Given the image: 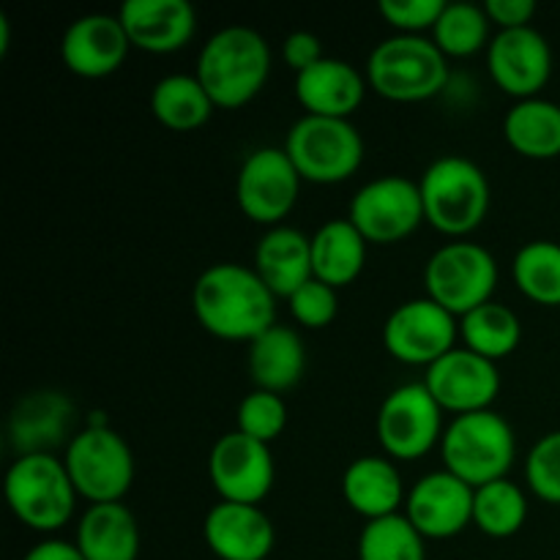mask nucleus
Segmentation results:
<instances>
[{
    "instance_id": "nucleus-1",
    "label": "nucleus",
    "mask_w": 560,
    "mask_h": 560,
    "mask_svg": "<svg viewBox=\"0 0 560 560\" xmlns=\"http://www.w3.org/2000/svg\"><path fill=\"white\" fill-rule=\"evenodd\" d=\"M197 323L224 342H255L277 326V295L255 268L217 262L197 277L191 290Z\"/></svg>"
},
{
    "instance_id": "nucleus-2",
    "label": "nucleus",
    "mask_w": 560,
    "mask_h": 560,
    "mask_svg": "<svg viewBox=\"0 0 560 560\" xmlns=\"http://www.w3.org/2000/svg\"><path fill=\"white\" fill-rule=\"evenodd\" d=\"M195 74L217 109H241L266 88L271 47L255 27H222L202 44Z\"/></svg>"
},
{
    "instance_id": "nucleus-3",
    "label": "nucleus",
    "mask_w": 560,
    "mask_h": 560,
    "mask_svg": "<svg viewBox=\"0 0 560 560\" xmlns=\"http://www.w3.org/2000/svg\"><path fill=\"white\" fill-rule=\"evenodd\" d=\"M424 222L448 238H459L481 228L490 211V180L485 170L465 156H441L419 180Z\"/></svg>"
},
{
    "instance_id": "nucleus-4",
    "label": "nucleus",
    "mask_w": 560,
    "mask_h": 560,
    "mask_svg": "<svg viewBox=\"0 0 560 560\" xmlns=\"http://www.w3.org/2000/svg\"><path fill=\"white\" fill-rule=\"evenodd\" d=\"M443 468L474 490L506 479L517 459L512 424L495 410L457 416L441 441Z\"/></svg>"
},
{
    "instance_id": "nucleus-5",
    "label": "nucleus",
    "mask_w": 560,
    "mask_h": 560,
    "mask_svg": "<svg viewBox=\"0 0 560 560\" xmlns=\"http://www.w3.org/2000/svg\"><path fill=\"white\" fill-rule=\"evenodd\" d=\"M366 82L388 102H427L448 85L446 55L432 38L397 33L383 38L366 58Z\"/></svg>"
},
{
    "instance_id": "nucleus-6",
    "label": "nucleus",
    "mask_w": 560,
    "mask_h": 560,
    "mask_svg": "<svg viewBox=\"0 0 560 560\" xmlns=\"http://www.w3.org/2000/svg\"><path fill=\"white\" fill-rule=\"evenodd\" d=\"M5 501L22 525L38 534L63 528L77 509V490L63 459L55 454H22L5 470Z\"/></svg>"
},
{
    "instance_id": "nucleus-7",
    "label": "nucleus",
    "mask_w": 560,
    "mask_h": 560,
    "mask_svg": "<svg viewBox=\"0 0 560 560\" xmlns=\"http://www.w3.org/2000/svg\"><path fill=\"white\" fill-rule=\"evenodd\" d=\"M284 153L306 184H342L364 162L361 131L348 118L306 115L295 120L284 140Z\"/></svg>"
},
{
    "instance_id": "nucleus-8",
    "label": "nucleus",
    "mask_w": 560,
    "mask_h": 560,
    "mask_svg": "<svg viewBox=\"0 0 560 560\" xmlns=\"http://www.w3.org/2000/svg\"><path fill=\"white\" fill-rule=\"evenodd\" d=\"M66 470L77 495L96 503H124L135 485V454L107 424H91L66 446Z\"/></svg>"
},
{
    "instance_id": "nucleus-9",
    "label": "nucleus",
    "mask_w": 560,
    "mask_h": 560,
    "mask_svg": "<svg viewBox=\"0 0 560 560\" xmlns=\"http://www.w3.org/2000/svg\"><path fill=\"white\" fill-rule=\"evenodd\" d=\"M498 284V262L490 249L474 241H452L432 252L424 266L427 299L454 317H465L476 306L492 301Z\"/></svg>"
},
{
    "instance_id": "nucleus-10",
    "label": "nucleus",
    "mask_w": 560,
    "mask_h": 560,
    "mask_svg": "<svg viewBox=\"0 0 560 560\" xmlns=\"http://www.w3.org/2000/svg\"><path fill=\"white\" fill-rule=\"evenodd\" d=\"M377 441L388 459L427 457L443 441V410L432 399L424 383H405L397 386L377 410Z\"/></svg>"
},
{
    "instance_id": "nucleus-11",
    "label": "nucleus",
    "mask_w": 560,
    "mask_h": 560,
    "mask_svg": "<svg viewBox=\"0 0 560 560\" xmlns=\"http://www.w3.org/2000/svg\"><path fill=\"white\" fill-rule=\"evenodd\" d=\"M348 219L366 244H399L424 224L419 184L405 175H381L355 191Z\"/></svg>"
},
{
    "instance_id": "nucleus-12",
    "label": "nucleus",
    "mask_w": 560,
    "mask_h": 560,
    "mask_svg": "<svg viewBox=\"0 0 560 560\" xmlns=\"http://www.w3.org/2000/svg\"><path fill=\"white\" fill-rule=\"evenodd\" d=\"M459 317L432 299H410L383 323V348L410 366H432L457 348Z\"/></svg>"
},
{
    "instance_id": "nucleus-13",
    "label": "nucleus",
    "mask_w": 560,
    "mask_h": 560,
    "mask_svg": "<svg viewBox=\"0 0 560 560\" xmlns=\"http://www.w3.org/2000/svg\"><path fill=\"white\" fill-rule=\"evenodd\" d=\"M301 175L284 148H257L244 159L235 178V200L238 208L262 228H279L282 219L293 211L301 191Z\"/></svg>"
},
{
    "instance_id": "nucleus-14",
    "label": "nucleus",
    "mask_w": 560,
    "mask_h": 560,
    "mask_svg": "<svg viewBox=\"0 0 560 560\" xmlns=\"http://www.w3.org/2000/svg\"><path fill=\"white\" fill-rule=\"evenodd\" d=\"M208 479L222 501L260 506L277 479L271 448L238 430L228 432L208 454Z\"/></svg>"
},
{
    "instance_id": "nucleus-15",
    "label": "nucleus",
    "mask_w": 560,
    "mask_h": 560,
    "mask_svg": "<svg viewBox=\"0 0 560 560\" xmlns=\"http://www.w3.org/2000/svg\"><path fill=\"white\" fill-rule=\"evenodd\" d=\"M432 394L443 413L468 416L479 410H492L501 394V372L495 361H487L468 348H454L432 366L421 381Z\"/></svg>"
},
{
    "instance_id": "nucleus-16",
    "label": "nucleus",
    "mask_w": 560,
    "mask_h": 560,
    "mask_svg": "<svg viewBox=\"0 0 560 560\" xmlns=\"http://www.w3.org/2000/svg\"><path fill=\"white\" fill-rule=\"evenodd\" d=\"M487 69L492 82L517 102L536 98L552 77L550 42L536 27L501 31L487 47Z\"/></svg>"
},
{
    "instance_id": "nucleus-17",
    "label": "nucleus",
    "mask_w": 560,
    "mask_h": 560,
    "mask_svg": "<svg viewBox=\"0 0 560 560\" xmlns=\"http://www.w3.org/2000/svg\"><path fill=\"white\" fill-rule=\"evenodd\" d=\"M476 490L446 468L421 476L405 498V517L424 539H452L474 523Z\"/></svg>"
},
{
    "instance_id": "nucleus-18",
    "label": "nucleus",
    "mask_w": 560,
    "mask_h": 560,
    "mask_svg": "<svg viewBox=\"0 0 560 560\" xmlns=\"http://www.w3.org/2000/svg\"><path fill=\"white\" fill-rule=\"evenodd\" d=\"M131 42L118 14L77 16L60 38V60L66 69L85 80L115 74L129 55Z\"/></svg>"
},
{
    "instance_id": "nucleus-19",
    "label": "nucleus",
    "mask_w": 560,
    "mask_h": 560,
    "mask_svg": "<svg viewBox=\"0 0 560 560\" xmlns=\"http://www.w3.org/2000/svg\"><path fill=\"white\" fill-rule=\"evenodd\" d=\"M118 20L131 47L151 55L178 52L197 31V11L189 0H126Z\"/></svg>"
},
{
    "instance_id": "nucleus-20",
    "label": "nucleus",
    "mask_w": 560,
    "mask_h": 560,
    "mask_svg": "<svg viewBox=\"0 0 560 560\" xmlns=\"http://www.w3.org/2000/svg\"><path fill=\"white\" fill-rule=\"evenodd\" d=\"M208 550L219 560H266L271 556L277 530L260 506L219 501L202 523Z\"/></svg>"
},
{
    "instance_id": "nucleus-21",
    "label": "nucleus",
    "mask_w": 560,
    "mask_h": 560,
    "mask_svg": "<svg viewBox=\"0 0 560 560\" xmlns=\"http://www.w3.org/2000/svg\"><path fill=\"white\" fill-rule=\"evenodd\" d=\"M366 85V77H361L348 60L323 58L320 63L295 74V98L306 115L350 120L364 102Z\"/></svg>"
},
{
    "instance_id": "nucleus-22",
    "label": "nucleus",
    "mask_w": 560,
    "mask_h": 560,
    "mask_svg": "<svg viewBox=\"0 0 560 560\" xmlns=\"http://www.w3.org/2000/svg\"><path fill=\"white\" fill-rule=\"evenodd\" d=\"M252 268L277 299H290L295 290L315 279L312 235H304L288 224L266 230L255 246V266Z\"/></svg>"
},
{
    "instance_id": "nucleus-23",
    "label": "nucleus",
    "mask_w": 560,
    "mask_h": 560,
    "mask_svg": "<svg viewBox=\"0 0 560 560\" xmlns=\"http://www.w3.org/2000/svg\"><path fill=\"white\" fill-rule=\"evenodd\" d=\"M342 498L355 514L372 523V520L399 514L405 503L402 476L397 465L388 457H359L348 465L342 476Z\"/></svg>"
},
{
    "instance_id": "nucleus-24",
    "label": "nucleus",
    "mask_w": 560,
    "mask_h": 560,
    "mask_svg": "<svg viewBox=\"0 0 560 560\" xmlns=\"http://www.w3.org/2000/svg\"><path fill=\"white\" fill-rule=\"evenodd\" d=\"M74 545L85 560H137L140 525L124 503H96L77 523Z\"/></svg>"
},
{
    "instance_id": "nucleus-25",
    "label": "nucleus",
    "mask_w": 560,
    "mask_h": 560,
    "mask_svg": "<svg viewBox=\"0 0 560 560\" xmlns=\"http://www.w3.org/2000/svg\"><path fill=\"white\" fill-rule=\"evenodd\" d=\"M249 375L257 388L284 394L301 383L306 372L304 339L295 328L277 323L266 334L249 342Z\"/></svg>"
},
{
    "instance_id": "nucleus-26",
    "label": "nucleus",
    "mask_w": 560,
    "mask_h": 560,
    "mask_svg": "<svg viewBox=\"0 0 560 560\" xmlns=\"http://www.w3.org/2000/svg\"><path fill=\"white\" fill-rule=\"evenodd\" d=\"M71 408L69 399L58 392H36L20 399L11 413V443L22 454H52V448L69 432Z\"/></svg>"
},
{
    "instance_id": "nucleus-27",
    "label": "nucleus",
    "mask_w": 560,
    "mask_h": 560,
    "mask_svg": "<svg viewBox=\"0 0 560 560\" xmlns=\"http://www.w3.org/2000/svg\"><path fill=\"white\" fill-rule=\"evenodd\" d=\"M366 238L355 224L345 219H328L312 235V271L315 279L339 290L361 277L366 262Z\"/></svg>"
},
{
    "instance_id": "nucleus-28",
    "label": "nucleus",
    "mask_w": 560,
    "mask_h": 560,
    "mask_svg": "<svg viewBox=\"0 0 560 560\" xmlns=\"http://www.w3.org/2000/svg\"><path fill=\"white\" fill-rule=\"evenodd\" d=\"M509 148L525 159L560 156V104L547 98H523L503 118Z\"/></svg>"
},
{
    "instance_id": "nucleus-29",
    "label": "nucleus",
    "mask_w": 560,
    "mask_h": 560,
    "mask_svg": "<svg viewBox=\"0 0 560 560\" xmlns=\"http://www.w3.org/2000/svg\"><path fill=\"white\" fill-rule=\"evenodd\" d=\"M217 104L197 74H167L153 85L151 113L164 129L195 131L208 124Z\"/></svg>"
},
{
    "instance_id": "nucleus-30",
    "label": "nucleus",
    "mask_w": 560,
    "mask_h": 560,
    "mask_svg": "<svg viewBox=\"0 0 560 560\" xmlns=\"http://www.w3.org/2000/svg\"><path fill=\"white\" fill-rule=\"evenodd\" d=\"M459 339H463V348L498 364L520 348L523 326L509 306L487 301V304L476 306L474 312L459 317Z\"/></svg>"
},
{
    "instance_id": "nucleus-31",
    "label": "nucleus",
    "mask_w": 560,
    "mask_h": 560,
    "mask_svg": "<svg viewBox=\"0 0 560 560\" xmlns=\"http://www.w3.org/2000/svg\"><path fill=\"white\" fill-rule=\"evenodd\" d=\"M512 279L520 293L541 306H560V244L530 241L514 255Z\"/></svg>"
},
{
    "instance_id": "nucleus-32",
    "label": "nucleus",
    "mask_w": 560,
    "mask_h": 560,
    "mask_svg": "<svg viewBox=\"0 0 560 560\" xmlns=\"http://www.w3.org/2000/svg\"><path fill=\"white\" fill-rule=\"evenodd\" d=\"M528 520V498L523 487L501 479L476 490L474 525L490 539H509L520 534Z\"/></svg>"
},
{
    "instance_id": "nucleus-33",
    "label": "nucleus",
    "mask_w": 560,
    "mask_h": 560,
    "mask_svg": "<svg viewBox=\"0 0 560 560\" xmlns=\"http://www.w3.org/2000/svg\"><path fill=\"white\" fill-rule=\"evenodd\" d=\"M490 25L485 5L446 3L441 20L432 27V42L446 58H470L490 47Z\"/></svg>"
},
{
    "instance_id": "nucleus-34",
    "label": "nucleus",
    "mask_w": 560,
    "mask_h": 560,
    "mask_svg": "<svg viewBox=\"0 0 560 560\" xmlns=\"http://www.w3.org/2000/svg\"><path fill=\"white\" fill-rule=\"evenodd\" d=\"M359 560H427L424 536L405 514L372 520L359 536Z\"/></svg>"
},
{
    "instance_id": "nucleus-35",
    "label": "nucleus",
    "mask_w": 560,
    "mask_h": 560,
    "mask_svg": "<svg viewBox=\"0 0 560 560\" xmlns=\"http://www.w3.org/2000/svg\"><path fill=\"white\" fill-rule=\"evenodd\" d=\"M284 427H288V405H284L282 394L255 388L241 399L238 413H235V430L238 432L271 446L282 435Z\"/></svg>"
},
{
    "instance_id": "nucleus-36",
    "label": "nucleus",
    "mask_w": 560,
    "mask_h": 560,
    "mask_svg": "<svg viewBox=\"0 0 560 560\" xmlns=\"http://www.w3.org/2000/svg\"><path fill=\"white\" fill-rule=\"evenodd\" d=\"M525 481L539 501L560 506V430L534 443L525 459Z\"/></svg>"
},
{
    "instance_id": "nucleus-37",
    "label": "nucleus",
    "mask_w": 560,
    "mask_h": 560,
    "mask_svg": "<svg viewBox=\"0 0 560 560\" xmlns=\"http://www.w3.org/2000/svg\"><path fill=\"white\" fill-rule=\"evenodd\" d=\"M288 304H290V315H293L295 323L304 328L331 326L339 310L337 290L328 288V284L320 282V279H310L304 288H299L293 295H290Z\"/></svg>"
},
{
    "instance_id": "nucleus-38",
    "label": "nucleus",
    "mask_w": 560,
    "mask_h": 560,
    "mask_svg": "<svg viewBox=\"0 0 560 560\" xmlns=\"http://www.w3.org/2000/svg\"><path fill=\"white\" fill-rule=\"evenodd\" d=\"M381 16L405 36H421L441 20L446 0H381Z\"/></svg>"
},
{
    "instance_id": "nucleus-39",
    "label": "nucleus",
    "mask_w": 560,
    "mask_h": 560,
    "mask_svg": "<svg viewBox=\"0 0 560 560\" xmlns=\"http://www.w3.org/2000/svg\"><path fill=\"white\" fill-rule=\"evenodd\" d=\"M282 58H284V63L295 71V74H301V71H306L310 66L320 63L326 55H323V44L315 33L295 31L284 38Z\"/></svg>"
},
{
    "instance_id": "nucleus-40",
    "label": "nucleus",
    "mask_w": 560,
    "mask_h": 560,
    "mask_svg": "<svg viewBox=\"0 0 560 560\" xmlns=\"http://www.w3.org/2000/svg\"><path fill=\"white\" fill-rule=\"evenodd\" d=\"M487 16L492 25L501 31H514V27H530V20L536 16L534 0H487Z\"/></svg>"
},
{
    "instance_id": "nucleus-41",
    "label": "nucleus",
    "mask_w": 560,
    "mask_h": 560,
    "mask_svg": "<svg viewBox=\"0 0 560 560\" xmlns=\"http://www.w3.org/2000/svg\"><path fill=\"white\" fill-rule=\"evenodd\" d=\"M22 560H85V558H82V552L77 550L74 541L44 539L38 541L33 550H27V556Z\"/></svg>"
},
{
    "instance_id": "nucleus-42",
    "label": "nucleus",
    "mask_w": 560,
    "mask_h": 560,
    "mask_svg": "<svg viewBox=\"0 0 560 560\" xmlns=\"http://www.w3.org/2000/svg\"><path fill=\"white\" fill-rule=\"evenodd\" d=\"M9 49V20L5 16H0V55Z\"/></svg>"
}]
</instances>
